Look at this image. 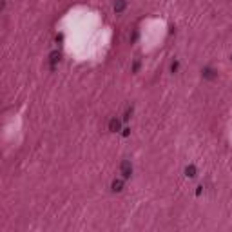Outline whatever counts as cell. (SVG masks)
<instances>
[{"label": "cell", "mask_w": 232, "mask_h": 232, "mask_svg": "<svg viewBox=\"0 0 232 232\" xmlns=\"http://www.w3.org/2000/svg\"><path fill=\"white\" fill-rule=\"evenodd\" d=\"M120 172H121V178H124V180H127L129 176H131V172H132L131 161H124V163H121V167H120Z\"/></svg>", "instance_id": "cell-1"}, {"label": "cell", "mask_w": 232, "mask_h": 232, "mask_svg": "<svg viewBox=\"0 0 232 232\" xmlns=\"http://www.w3.org/2000/svg\"><path fill=\"white\" fill-rule=\"evenodd\" d=\"M120 127H121V121H120V120L113 118L111 121H109V131H113V132H118V131H120Z\"/></svg>", "instance_id": "cell-2"}, {"label": "cell", "mask_w": 232, "mask_h": 232, "mask_svg": "<svg viewBox=\"0 0 232 232\" xmlns=\"http://www.w3.org/2000/svg\"><path fill=\"white\" fill-rule=\"evenodd\" d=\"M201 73H203V78H207V80L216 78V73H214V69H210V67H205V69H203Z\"/></svg>", "instance_id": "cell-3"}, {"label": "cell", "mask_w": 232, "mask_h": 232, "mask_svg": "<svg viewBox=\"0 0 232 232\" xmlns=\"http://www.w3.org/2000/svg\"><path fill=\"white\" fill-rule=\"evenodd\" d=\"M125 9V0H116V4H114V11L116 13H120V11H124Z\"/></svg>", "instance_id": "cell-4"}, {"label": "cell", "mask_w": 232, "mask_h": 232, "mask_svg": "<svg viewBox=\"0 0 232 232\" xmlns=\"http://www.w3.org/2000/svg\"><path fill=\"white\" fill-rule=\"evenodd\" d=\"M121 187H124V181H121V180H114L113 181V190H114V192H120Z\"/></svg>", "instance_id": "cell-5"}, {"label": "cell", "mask_w": 232, "mask_h": 232, "mask_svg": "<svg viewBox=\"0 0 232 232\" xmlns=\"http://www.w3.org/2000/svg\"><path fill=\"white\" fill-rule=\"evenodd\" d=\"M185 174L189 176V178H194V176H196V167H194V165H189V167L185 169Z\"/></svg>", "instance_id": "cell-6"}, {"label": "cell", "mask_w": 232, "mask_h": 232, "mask_svg": "<svg viewBox=\"0 0 232 232\" xmlns=\"http://www.w3.org/2000/svg\"><path fill=\"white\" fill-rule=\"evenodd\" d=\"M58 60H60V53H56V51H54V53H51V67H53V69H54V64H56L58 62Z\"/></svg>", "instance_id": "cell-7"}, {"label": "cell", "mask_w": 232, "mask_h": 232, "mask_svg": "<svg viewBox=\"0 0 232 232\" xmlns=\"http://www.w3.org/2000/svg\"><path fill=\"white\" fill-rule=\"evenodd\" d=\"M131 113H132V109H127V111H125V116H124V121H127V120H129V116H131Z\"/></svg>", "instance_id": "cell-8"}, {"label": "cell", "mask_w": 232, "mask_h": 232, "mask_svg": "<svg viewBox=\"0 0 232 232\" xmlns=\"http://www.w3.org/2000/svg\"><path fill=\"white\" fill-rule=\"evenodd\" d=\"M170 69H172V71H176V69H178V62H172V65H170Z\"/></svg>", "instance_id": "cell-9"}, {"label": "cell", "mask_w": 232, "mask_h": 232, "mask_svg": "<svg viewBox=\"0 0 232 232\" xmlns=\"http://www.w3.org/2000/svg\"><path fill=\"white\" fill-rule=\"evenodd\" d=\"M230 58H232V56H230Z\"/></svg>", "instance_id": "cell-10"}]
</instances>
